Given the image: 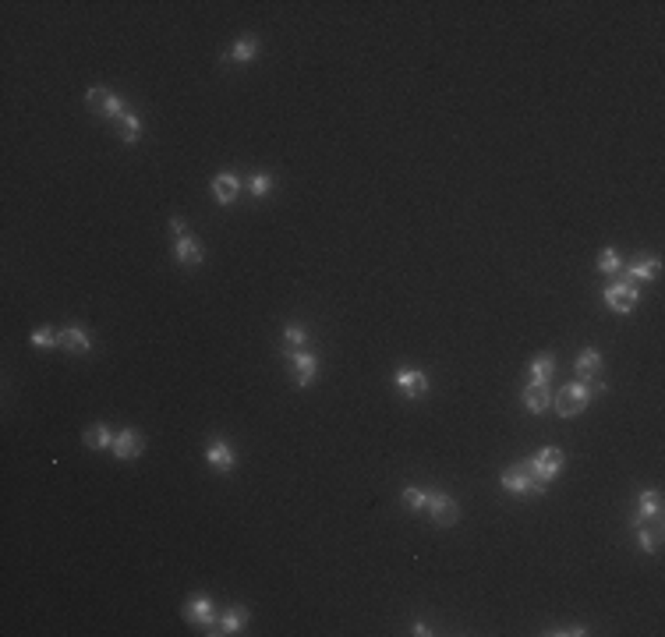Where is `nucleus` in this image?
<instances>
[{
    "label": "nucleus",
    "instance_id": "obj_30",
    "mask_svg": "<svg viewBox=\"0 0 665 637\" xmlns=\"http://www.w3.org/2000/svg\"><path fill=\"white\" fill-rule=\"evenodd\" d=\"M170 230H174L177 238H185V220H181V216H174V220H170Z\"/></svg>",
    "mask_w": 665,
    "mask_h": 637
},
{
    "label": "nucleus",
    "instance_id": "obj_7",
    "mask_svg": "<svg viewBox=\"0 0 665 637\" xmlns=\"http://www.w3.org/2000/svg\"><path fill=\"white\" fill-rule=\"evenodd\" d=\"M287 362H290V372H294V382L297 386H311L315 382V372H319V362L308 355V351H284Z\"/></svg>",
    "mask_w": 665,
    "mask_h": 637
},
{
    "label": "nucleus",
    "instance_id": "obj_6",
    "mask_svg": "<svg viewBox=\"0 0 665 637\" xmlns=\"http://www.w3.org/2000/svg\"><path fill=\"white\" fill-rule=\"evenodd\" d=\"M499 481H502V489L513 492V496L538 492V489H535V474H531V460H527V464H517V467H510V471H502Z\"/></svg>",
    "mask_w": 665,
    "mask_h": 637
},
{
    "label": "nucleus",
    "instance_id": "obj_5",
    "mask_svg": "<svg viewBox=\"0 0 665 637\" xmlns=\"http://www.w3.org/2000/svg\"><path fill=\"white\" fill-rule=\"evenodd\" d=\"M602 297H605V305H609L612 312H630V308L637 305V287H634L630 280H619V283H609V287L602 290Z\"/></svg>",
    "mask_w": 665,
    "mask_h": 637
},
{
    "label": "nucleus",
    "instance_id": "obj_20",
    "mask_svg": "<svg viewBox=\"0 0 665 637\" xmlns=\"http://www.w3.org/2000/svg\"><path fill=\"white\" fill-rule=\"evenodd\" d=\"M637 542H641V549H644V552H659V546H662V524H659V521H651V528H644V524H641Z\"/></svg>",
    "mask_w": 665,
    "mask_h": 637
},
{
    "label": "nucleus",
    "instance_id": "obj_14",
    "mask_svg": "<svg viewBox=\"0 0 665 637\" xmlns=\"http://www.w3.org/2000/svg\"><path fill=\"white\" fill-rule=\"evenodd\" d=\"M205 460H209V467H212V471H223V474H227V471L234 467V450H230L223 439H216V443L205 450Z\"/></svg>",
    "mask_w": 665,
    "mask_h": 637
},
{
    "label": "nucleus",
    "instance_id": "obj_9",
    "mask_svg": "<svg viewBox=\"0 0 665 637\" xmlns=\"http://www.w3.org/2000/svg\"><path fill=\"white\" fill-rule=\"evenodd\" d=\"M113 457L117 460H135V457L142 454V436L135 432V429H124V432H117L113 436Z\"/></svg>",
    "mask_w": 665,
    "mask_h": 637
},
{
    "label": "nucleus",
    "instance_id": "obj_13",
    "mask_svg": "<svg viewBox=\"0 0 665 637\" xmlns=\"http://www.w3.org/2000/svg\"><path fill=\"white\" fill-rule=\"evenodd\" d=\"M627 273H630V280H655L659 276V259L655 255H634L630 259V266H627Z\"/></svg>",
    "mask_w": 665,
    "mask_h": 637
},
{
    "label": "nucleus",
    "instance_id": "obj_10",
    "mask_svg": "<svg viewBox=\"0 0 665 637\" xmlns=\"http://www.w3.org/2000/svg\"><path fill=\"white\" fill-rule=\"evenodd\" d=\"M237 191H241V181H237V174L223 170V174H216V178H212V198H216L220 205H230V202L237 198Z\"/></svg>",
    "mask_w": 665,
    "mask_h": 637
},
{
    "label": "nucleus",
    "instance_id": "obj_3",
    "mask_svg": "<svg viewBox=\"0 0 665 637\" xmlns=\"http://www.w3.org/2000/svg\"><path fill=\"white\" fill-rule=\"evenodd\" d=\"M185 620L198 623L205 634H220V616H216V609H212V602L205 595H191L188 606H185Z\"/></svg>",
    "mask_w": 665,
    "mask_h": 637
},
{
    "label": "nucleus",
    "instance_id": "obj_2",
    "mask_svg": "<svg viewBox=\"0 0 665 637\" xmlns=\"http://www.w3.org/2000/svg\"><path fill=\"white\" fill-rule=\"evenodd\" d=\"M563 471V450L560 447H545V450H538L535 454V460H531V474H535V489L542 492L556 474Z\"/></svg>",
    "mask_w": 665,
    "mask_h": 637
},
{
    "label": "nucleus",
    "instance_id": "obj_28",
    "mask_svg": "<svg viewBox=\"0 0 665 637\" xmlns=\"http://www.w3.org/2000/svg\"><path fill=\"white\" fill-rule=\"evenodd\" d=\"M57 344V333L53 330H36L32 333V347H53Z\"/></svg>",
    "mask_w": 665,
    "mask_h": 637
},
{
    "label": "nucleus",
    "instance_id": "obj_22",
    "mask_svg": "<svg viewBox=\"0 0 665 637\" xmlns=\"http://www.w3.org/2000/svg\"><path fill=\"white\" fill-rule=\"evenodd\" d=\"M556 372V358L552 355H542L531 362V382H549V375Z\"/></svg>",
    "mask_w": 665,
    "mask_h": 637
},
{
    "label": "nucleus",
    "instance_id": "obj_12",
    "mask_svg": "<svg viewBox=\"0 0 665 637\" xmlns=\"http://www.w3.org/2000/svg\"><path fill=\"white\" fill-rule=\"evenodd\" d=\"M57 344L64 347V351H75V355H86L93 344H89V333L86 330H78V326H68V330H61L57 333Z\"/></svg>",
    "mask_w": 665,
    "mask_h": 637
},
{
    "label": "nucleus",
    "instance_id": "obj_26",
    "mask_svg": "<svg viewBox=\"0 0 665 637\" xmlns=\"http://www.w3.org/2000/svg\"><path fill=\"white\" fill-rule=\"evenodd\" d=\"M598 270H602V273H619V270H623L619 252H616V248H605V252L598 255Z\"/></svg>",
    "mask_w": 665,
    "mask_h": 637
},
{
    "label": "nucleus",
    "instance_id": "obj_19",
    "mask_svg": "<svg viewBox=\"0 0 665 637\" xmlns=\"http://www.w3.org/2000/svg\"><path fill=\"white\" fill-rule=\"evenodd\" d=\"M117 131H120L124 142H138V135H142V121H138V113L124 110V113L117 117Z\"/></svg>",
    "mask_w": 665,
    "mask_h": 637
},
{
    "label": "nucleus",
    "instance_id": "obj_18",
    "mask_svg": "<svg viewBox=\"0 0 665 637\" xmlns=\"http://www.w3.org/2000/svg\"><path fill=\"white\" fill-rule=\"evenodd\" d=\"M86 447H89V450H106V447H113V432H110L103 422H96V425L86 429Z\"/></svg>",
    "mask_w": 665,
    "mask_h": 637
},
{
    "label": "nucleus",
    "instance_id": "obj_21",
    "mask_svg": "<svg viewBox=\"0 0 665 637\" xmlns=\"http://www.w3.org/2000/svg\"><path fill=\"white\" fill-rule=\"evenodd\" d=\"M255 53H259V43L248 36V39H237V43H234L230 61H237V64H252V61H255Z\"/></svg>",
    "mask_w": 665,
    "mask_h": 637
},
{
    "label": "nucleus",
    "instance_id": "obj_11",
    "mask_svg": "<svg viewBox=\"0 0 665 637\" xmlns=\"http://www.w3.org/2000/svg\"><path fill=\"white\" fill-rule=\"evenodd\" d=\"M524 407H527L531 414L549 411V407H552V389H549L545 382H531V386L524 389Z\"/></svg>",
    "mask_w": 665,
    "mask_h": 637
},
{
    "label": "nucleus",
    "instance_id": "obj_4",
    "mask_svg": "<svg viewBox=\"0 0 665 637\" xmlns=\"http://www.w3.org/2000/svg\"><path fill=\"white\" fill-rule=\"evenodd\" d=\"M425 510H428V517H432V524H435V528H453V524L460 521V506H457V499L439 496V492H432V496H428Z\"/></svg>",
    "mask_w": 665,
    "mask_h": 637
},
{
    "label": "nucleus",
    "instance_id": "obj_1",
    "mask_svg": "<svg viewBox=\"0 0 665 637\" xmlns=\"http://www.w3.org/2000/svg\"><path fill=\"white\" fill-rule=\"evenodd\" d=\"M587 404H591V393L584 382H567L560 386V393H552V407L560 411V418H577Z\"/></svg>",
    "mask_w": 665,
    "mask_h": 637
},
{
    "label": "nucleus",
    "instance_id": "obj_29",
    "mask_svg": "<svg viewBox=\"0 0 665 637\" xmlns=\"http://www.w3.org/2000/svg\"><path fill=\"white\" fill-rule=\"evenodd\" d=\"M269 188H273V178H269V174H255V178H252V195H255V198H262Z\"/></svg>",
    "mask_w": 665,
    "mask_h": 637
},
{
    "label": "nucleus",
    "instance_id": "obj_24",
    "mask_svg": "<svg viewBox=\"0 0 665 637\" xmlns=\"http://www.w3.org/2000/svg\"><path fill=\"white\" fill-rule=\"evenodd\" d=\"M241 623H244V609H227L220 616V634H237Z\"/></svg>",
    "mask_w": 665,
    "mask_h": 637
},
{
    "label": "nucleus",
    "instance_id": "obj_15",
    "mask_svg": "<svg viewBox=\"0 0 665 637\" xmlns=\"http://www.w3.org/2000/svg\"><path fill=\"white\" fill-rule=\"evenodd\" d=\"M174 255H177V263L181 266H188V270H195L198 263H202V248L191 241L188 234L185 238H177V245H174Z\"/></svg>",
    "mask_w": 665,
    "mask_h": 637
},
{
    "label": "nucleus",
    "instance_id": "obj_25",
    "mask_svg": "<svg viewBox=\"0 0 665 637\" xmlns=\"http://www.w3.org/2000/svg\"><path fill=\"white\" fill-rule=\"evenodd\" d=\"M110 99H113V92H106L103 86H93V89L86 92V103H89V110H96V113H103Z\"/></svg>",
    "mask_w": 665,
    "mask_h": 637
},
{
    "label": "nucleus",
    "instance_id": "obj_27",
    "mask_svg": "<svg viewBox=\"0 0 665 637\" xmlns=\"http://www.w3.org/2000/svg\"><path fill=\"white\" fill-rule=\"evenodd\" d=\"M284 344H287L284 351H297V347H304V344H308V333H304L301 326H287V330H284Z\"/></svg>",
    "mask_w": 665,
    "mask_h": 637
},
{
    "label": "nucleus",
    "instance_id": "obj_31",
    "mask_svg": "<svg viewBox=\"0 0 665 637\" xmlns=\"http://www.w3.org/2000/svg\"><path fill=\"white\" fill-rule=\"evenodd\" d=\"M414 634H418V637H428V634H432V631H428L425 623H414Z\"/></svg>",
    "mask_w": 665,
    "mask_h": 637
},
{
    "label": "nucleus",
    "instance_id": "obj_8",
    "mask_svg": "<svg viewBox=\"0 0 665 637\" xmlns=\"http://www.w3.org/2000/svg\"><path fill=\"white\" fill-rule=\"evenodd\" d=\"M393 382H396V389H400L407 400H418V397L428 393V379H425V372H414V368H400V372L393 375Z\"/></svg>",
    "mask_w": 665,
    "mask_h": 637
},
{
    "label": "nucleus",
    "instance_id": "obj_16",
    "mask_svg": "<svg viewBox=\"0 0 665 637\" xmlns=\"http://www.w3.org/2000/svg\"><path fill=\"white\" fill-rule=\"evenodd\" d=\"M637 517L644 521H662V496L659 492H644L637 499Z\"/></svg>",
    "mask_w": 665,
    "mask_h": 637
},
{
    "label": "nucleus",
    "instance_id": "obj_23",
    "mask_svg": "<svg viewBox=\"0 0 665 637\" xmlns=\"http://www.w3.org/2000/svg\"><path fill=\"white\" fill-rule=\"evenodd\" d=\"M400 499H403V506H407V510H425V503H428V492H425V489H418V485H407Z\"/></svg>",
    "mask_w": 665,
    "mask_h": 637
},
{
    "label": "nucleus",
    "instance_id": "obj_17",
    "mask_svg": "<svg viewBox=\"0 0 665 637\" xmlns=\"http://www.w3.org/2000/svg\"><path fill=\"white\" fill-rule=\"evenodd\" d=\"M573 372H577L580 379H591V375H598V372H602V355H598L594 347H587V351H584V355L577 358Z\"/></svg>",
    "mask_w": 665,
    "mask_h": 637
}]
</instances>
